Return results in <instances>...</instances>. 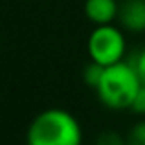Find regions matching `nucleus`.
Instances as JSON below:
<instances>
[{"label":"nucleus","instance_id":"1","mask_svg":"<svg viewBox=\"0 0 145 145\" xmlns=\"http://www.w3.org/2000/svg\"><path fill=\"white\" fill-rule=\"evenodd\" d=\"M83 131L72 112L48 108L33 118L26 132V145H81Z\"/></svg>","mask_w":145,"mask_h":145},{"label":"nucleus","instance_id":"2","mask_svg":"<svg viewBox=\"0 0 145 145\" xmlns=\"http://www.w3.org/2000/svg\"><path fill=\"white\" fill-rule=\"evenodd\" d=\"M142 86V79L136 66L129 59L105 66L103 75L96 86L99 101L112 110L131 108L136 94Z\"/></svg>","mask_w":145,"mask_h":145},{"label":"nucleus","instance_id":"3","mask_svg":"<svg viewBox=\"0 0 145 145\" xmlns=\"http://www.w3.org/2000/svg\"><path fill=\"white\" fill-rule=\"evenodd\" d=\"M88 55L92 61L110 66L114 63H120L125 59L127 53V44L121 29L110 24H99L88 37Z\"/></svg>","mask_w":145,"mask_h":145},{"label":"nucleus","instance_id":"4","mask_svg":"<svg viewBox=\"0 0 145 145\" xmlns=\"http://www.w3.org/2000/svg\"><path fill=\"white\" fill-rule=\"evenodd\" d=\"M121 26L132 33L145 31V0H123L118 9Z\"/></svg>","mask_w":145,"mask_h":145},{"label":"nucleus","instance_id":"5","mask_svg":"<svg viewBox=\"0 0 145 145\" xmlns=\"http://www.w3.org/2000/svg\"><path fill=\"white\" fill-rule=\"evenodd\" d=\"M118 6L116 0H86L85 2V15L94 24H110L118 17Z\"/></svg>","mask_w":145,"mask_h":145},{"label":"nucleus","instance_id":"6","mask_svg":"<svg viewBox=\"0 0 145 145\" xmlns=\"http://www.w3.org/2000/svg\"><path fill=\"white\" fill-rule=\"evenodd\" d=\"M103 70H105L103 64L96 63V61H90V64H86L85 70H83V81H85V85L96 90L99 79H101V75H103Z\"/></svg>","mask_w":145,"mask_h":145},{"label":"nucleus","instance_id":"7","mask_svg":"<svg viewBox=\"0 0 145 145\" xmlns=\"http://www.w3.org/2000/svg\"><path fill=\"white\" fill-rule=\"evenodd\" d=\"M127 145H145V120L138 121L127 136Z\"/></svg>","mask_w":145,"mask_h":145},{"label":"nucleus","instance_id":"8","mask_svg":"<svg viewBox=\"0 0 145 145\" xmlns=\"http://www.w3.org/2000/svg\"><path fill=\"white\" fill-rule=\"evenodd\" d=\"M96 145H127V140H123L114 131H105L97 136Z\"/></svg>","mask_w":145,"mask_h":145},{"label":"nucleus","instance_id":"9","mask_svg":"<svg viewBox=\"0 0 145 145\" xmlns=\"http://www.w3.org/2000/svg\"><path fill=\"white\" fill-rule=\"evenodd\" d=\"M127 59L136 66V70H138V74H140V79H142V83L145 85V50L131 53V57H127Z\"/></svg>","mask_w":145,"mask_h":145},{"label":"nucleus","instance_id":"10","mask_svg":"<svg viewBox=\"0 0 145 145\" xmlns=\"http://www.w3.org/2000/svg\"><path fill=\"white\" fill-rule=\"evenodd\" d=\"M131 110L136 112V114H145V85L143 83H142V86H140L138 94H136L134 101H132Z\"/></svg>","mask_w":145,"mask_h":145}]
</instances>
